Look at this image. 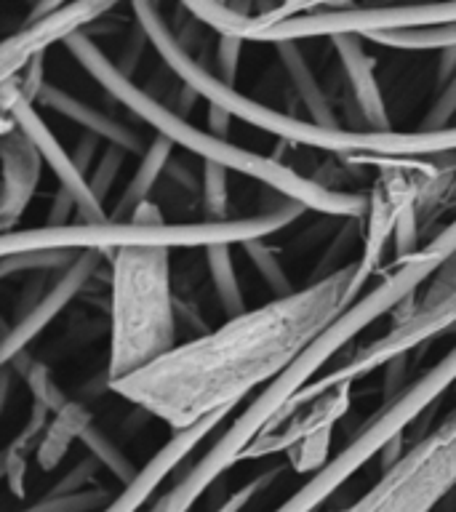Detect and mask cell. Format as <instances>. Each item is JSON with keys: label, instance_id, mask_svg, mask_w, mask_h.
I'll return each instance as SVG.
<instances>
[{"label": "cell", "instance_id": "6da1fadb", "mask_svg": "<svg viewBox=\"0 0 456 512\" xmlns=\"http://www.w3.org/2000/svg\"><path fill=\"white\" fill-rule=\"evenodd\" d=\"M366 275L350 262L302 291L227 318L219 328L107 384L120 398L158 416L174 432L190 430L219 411H232L248 392L272 384L323 331L363 299Z\"/></svg>", "mask_w": 456, "mask_h": 512}, {"label": "cell", "instance_id": "7a4b0ae2", "mask_svg": "<svg viewBox=\"0 0 456 512\" xmlns=\"http://www.w3.org/2000/svg\"><path fill=\"white\" fill-rule=\"evenodd\" d=\"M440 264H443V259H438L430 251H424V248L414 259L392 264V270L384 275L382 283L371 294H366L363 299L352 304L350 310L344 312L342 318L336 320L328 331H323L275 382L267 384L262 395L232 422L230 430L224 432L222 438L208 448V454L198 464H192L190 472L176 486L168 488L166 494L160 496L147 512H190L192 504L206 494L208 486H214V480L224 470H230L232 464L240 462L248 446L259 435L275 427L280 414L291 406V400L304 387H310L312 376L318 374L320 368L326 366L328 360L334 358L336 352L342 350L352 336H358L376 318H382L384 312L398 310L403 299L416 294V288L422 286L424 280H430V275L438 270Z\"/></svg>", "mask_w": 456, "mask_h": 512}, {"label": "cell", "instance_id": "3957f363", "mask_svg": "<svg viewBox=\"0 0 456 512\" xmlns=\"http://www.w3.org/2000/svg\"><path fill=\"white\" fill-rule=\"evenodd\" d=\"M134 16L139 27L147 32V38L160 54L168 70L182 78V83L192 86L208 104H216L243 123L262 128L267 134L278 136L283 142L304 144L315 150L339 152V155H355V158H422V155H443L456 150V126L443 131H352V128H326L318 123H307L286 112L272 110L267 104L248 99L235 88L224 86L222 80L214 78L211 72L192 59L184 46L176 40L174 30L168 27L158 6L152 3H134Z\"/></svg>", "mask_w": 456, "mask_h": 512}, {"label": "cell", "instance_id": "277c9868", "mask_svg": "<svg viewBox=\"0 0 456 512\" xmlns=\"http://www.w3.org/2000/svg\"><path fill=\"white\" fill-rule=\"evenodd\" d=\"M64 46L70 51L83 70L99 83L110 96H115L126 110L150 123L158 136H166L171 144H179L184 150H190L192 155L203 158V163H216L224 166L227 171H238L243 176H251L256 182L267 184L275 192H280L286 200L302 203L304 208L320 211V214L331 216H350L358 219L360 214L368 211V200L355 192L328 190L315 179H307L294 168L283 166L278 158H264L259 152H251L246 147L219 139L214 134L200 131L198 126H192L184 118H179L168 104L147 94L144 88H139L131 78H126L118 70V64L110 62L104 51L96 46L94 40L88 38L86 32H75L70 40H64Z\"/></svg>", "mask_w": 456, "mask_h": 512}, {"label": "cell", "instance_id": "5b68a950", "mask_svg": "<svg viewBox=\"0 0 456 512\" xmlns=\"http://www.w3.org/2000/svg\"><path fill=\"white\" fill-rule=\"evenodd\" d=\"M110 363L107 384L142 371L176 347L171 251H110Z\"/></svg>", "mask_w": 456, "mask_h": 512}, {"label": "cell", "instance_id": "8992f818", "mask_svg": "<svg viewBox=\"0 0 456 512\" xmlns=\"http://www.w3.org/2000/svg\"><path fill=\"white\" fill-rule=\"evenodd\" d=\"M302 203L283 200L278 208L248 219H224V222L190 224H67V227H32V230L6 232L0 240V256L24 254V251H120V248H211L262 240L286 224L299 219Z\"/></svg>", "mask_w": 456, "mask_h": 512}, {"label": "cell", "instance_id": "52a82bcc", "mask_svg": "<svg viewBox=\"0 0 456 512\" xmlns=\"http://www.w3.org/2000/svg\"><path fill=\"white\" fill-rule=\"evenodd\" d=\"M456 382V347L448 352L446 358L438 360L435 366L424 376H419L408 390H403L398 398L387 400L376 411L363 430L331 459L320 472H315L291 499L280 504L275 512H312L315 507L326 502L336 488L344 486L355 472L366 462H371L376 454H382V448L390 443L395 435L406 430L408 424H414L427 408L435 406V400Z\"/></svg>", "mask_w": 456, "mask_h": 512}, {"label": "cell", "instance_id": "ba28073f", "mask_svg": "<svg viewBox=\"0 0 456 512\" xmlns=\"http://www.w3.org/2000/svg\"><path fill=\"white\" fill-rule=\"evenodd\" d=\"M456 486V435L432 430L368 488L371 512H432Z\"/></svg>", "mask_w": 456, "mask_h": 512}, {"label": "cell", "instance_id": "9c48e42d", "mask_svg": "<svg viewBox=\"0 0 456 512\" xmlns=\"http://www.w3.org/2000/svg\"><path fill=\"white\" fill-rule=\"evenodd\" d=\"M456 24V3H419V6H376V8H320L312 14L294 16L288 22L270 27L259 35L262 43H296L304 38H339V35H358L374 38L384 32L419 30V27H438Z\"/></svg>", "mask_w": 456, "mask_h": 512}, {"label": "cell", "instance_id": "30bf717a", "mask_svg": "<svg viewBox=\"0 0 456 512\" xmlns=\"http://www.w3.org/2000/svg\"><path fill=\"white\" fill-rule=\"evenodd\" d=\"M0 107L3 115L14 118V123L22 128L24 134L30 136V142L38 147L40 158L46 160L48 168L54 171L59 179V187L70 192L75 203H78V224H102L107 222L104 206L96 200L88 176H83L72 160V152L64 150V144L54 136V131L43 123V118L35 110V104H30L22 94V80L16 78L0 80Z\"/></svg>", "mask_w": 456, "mask_h": 512}, {"label": "cell", "instance_id": "8fae6325", "mask_svg": "<svg viewBox=\"0 0 456 512\" xmlns=\"http://www.w3.org/2000/svg\"><path fill=\"white\" fill-rule=\"evenodd\" d=\"M112 3H67L59 6L40 22L27 24L24 30L3 40L0 46V80L16 78L27 70L35 56L46 54V48L56 40H70L75 32H83V24L96 22L99 16L110 14Z\"/></svg>", "mask_w": 456, "mask_h": 512}, {"label": "cell", "instance_id": "7c38bea8", "mask_svg": "<svg viewBox=\"0 0 456 512\" xmlns=\"http://www.w3.org/2000/svg\"><path fill=\"white\" fill-rule=\"evenodd\" d=\"M430 182V174H382L379 184L371 192L368 200V222H366V240H363V259H358L360 272L371 278L379 270L384 246L390 235H395L400 214L408 206H416L422 198L424 187Z\"/></svg>", "mask_w": 456, "mask_h": 512}, {"label": "cell", "instance_id": "4fadbf2b", "mask_svg": "<svg viewBox=\"0 0 456 512\" xmlns=\"http://www.w3.org/2000/svg\"><path fill=\"white\" fill-rule=\"evenodd\" d=\"M104 251H83L78 256V262L72 264L70 270H64L59 278L51 283L48 288V294L40 299V304L35 310L27 315L19 323H11V328L3 336V347H0V363L6 366L11 360L19 355V352H27V344L40 334V331H46L59 312L67 307V304L75 299V296L88 286V280L94 278V272L99 270V264H102Z\"/></svg>", "mask_w": 456, "mask_h": 512}, {"label": "cell", "instance_id": "5bb4252c", "mask_svg": "<svg viewBox=\"0 0 456 512\" xmlns=\"http://www.w3.org/2000/svg\"><path fill=\"white\" fill-rule=\"evenodd\" d=\"M0 155H3V192H0V224L3 235L11 232L19 216L27 211L40 182V152L30 136L16 126L14 118L3 120L0 131Z\"/></svg>", "mask_w": 456, "mask_h": 512}, {"label": "cell", "instance_id": "9a60e30c", "mask_svg": "<svg viewBox=\"0 0 456 512\" xmlns=\"http://www.w3.org/2000/svg\"><path fill=\"white\" fill-rule=\"evenodd\" d=\"M230 416V411H219V414L208 416V419H203V422H198L195 427H190V430H179L171 435V440H166L163 443V448H160L158 454L152 456L150 462L144 464L142 470L136 472V478L128 483V486H123V491H120L115 499L110 502V507L104 512H139L144 507V504L150 502V496L158 491V486L163 483V480L171 475V472L179 467V464L190 456V451L195 446H198L200 440L208 438L211 432L219 427V424L224 422Z\"/></svg>", "mask_w": 456, "mask_h": 512}, {"label": "cell", "instance_id": "2e32d148", "mask_svg": "<svg viewBox=\"0 0 456 512\" xmlns=\"http://www.w3.org/2000/svg\"><path fill=\"white\" fill-rule=\"evenodd\" d=\"M352 406V382H344L339 387H334L331 392H326L323 398H318L310 406H304L307 411L304 414H294L288 419L280 430L264 432L259 438L248 446V451L243 454L240 462H248V459H262V456L272 454H288L291 448L299 446L304 438H310L315 432L334 430V424L342 419Z\"/></svg>", "mask_w": 456, "mask_h": 512}, {"label": "cell", "instance_id": "e0dca14e", "mask_svg": "<svg viewBox=\"0 0 456 512\" xmlns=\"http://www.w3.org/2000/svg\"><path fill=\"white\" fill-rule=\"evenodd\" d=\"M48 107V110L59 112L72 123H78L86 134L99 136L102 142L112 144V147H120V150H126L128 155H144L147 152V144L139 134H136L134 128H128L126 123H120L107 112L96 110L94 104L83 102L78 96L67 94L64 88L54 86V83H46L43 91H40V99Z\"/></svg>", "mask_w": 456, "mask_h": 512}, {"label": "cell", "instance_id": "ac0fdd59", "mask_svg": "<svg viewBox=\"0 0 456 512\" xmlns=\"http://www.w3.org/2000/svg\"><path fill=\"white\" fill-rule=\"evenodd\" d=\"M331 40H334L339 62H342L347 78H350L355 104H358L360 115L368 123V131H392L390 112H387L382 88H379V80H376L374 59L366 54L358 35H339V38Z\"/></svg>", "mask_w": 456, "mask_h": 512}, {"label": "cell", "instance_id": "d6986e66", "mask_svg": "<svg viewBox=\"0 0 456 512\" xmlns=\"http://www.w3.org/2000/svg\"><path fill=\"white\" fill-rule=\"evenodd\" d=\"M275 48H278V59L283 64V70H286L288 80H291V86H294L296 96L310 110L312 123L326 128H339V120H336L334 110H331L326 91H323V86L315 78V72L307 64V59H304L302 48L296 46V43H278Z\"/></svg>", "mask_w": 456, "mask_h": 512}, {"label": "cell", "instance_id": "ffe728a7", "mask_svg": "<svg viewBox=\"0 0 456 512\" xmlns=\"http://www.w3.org/2000/svg\"><path fill=\"white\" fill-rule=\"evenodd\" d=\"M88 424H94L91 422V411H88V406L78 403V400H70L59 414L51 416V424L43 432L38 451H35V462L43 467V472L56 470L62 464L70 446L75 440H80Z\"/></svg>", "mask_w": 456, "mask_h": 512}, {"label": "cell", "instance_id": "44dd1931", "mask_svg": "<svg viewBox=\"0 0 456 512\" xmlns=\"http://www.w3.org/2000/svg\"><path fill=\"white\" fill-rule=\"evenodd\" d=\"M171 147L174 144L168 142L166 136H155L147 147V152L139 160V166H136L134 179L128 182V187L120 195L118 206H115V219L112 222H123V219H131L136 208L142 206L150 200V192L155 190V184H158L160 174H166L168 163H171Z\"/></svg>", "mask_w": 456, "mask_h": 512}, {"label": "cell", "instance_id": "7402d4cb", "mask_svg": "<svg viewBox=\"0 0 456 512\" xmlns=\"http://www.w3.org/2000/svg\"><path fill=\"white\" fill-rule=\"evenodd\" d=\"M206 267L214 283V291L222 302V310L227 318H238L246 312V299L240 288L238 272L232 264V246H211L206 248Z\"/></svg>", "mask_w": 456, "mask_h": 512}, {"label": "cell", "instance_id": "603a6c76", "mask_svg": "<svg viewBox=\"0 0 456 512\" xmlns=\"http://www.w3.org/2000/svg\"><path fill=\"white\" fill-rule=\"evenodd\" d=\"M374 43L387 48H400V51H446L456 46V24H438V27H419V30H398L374 35Z\"/></svg>", "mask_w": 456, "mask_h": 512}, {"label": "cell", "instance_id": "cb8c5ba5", "mask_svg": "<svg viewBox=\"0 0 456 512\" xmlns=\"http://www.w3.org/2000/svg\"><path fill=\"white\" fill-rule=\"evenodd\" d=\"M80 443L86 446L88 456H94L96 462L102 464L107 472H112L123 486H128V483L136 478V472L139 470L134 467V462H131V459L112 443V438H107L96 424H88L86 430H83V435H80Z\"/></svg>", "mask_w": 456, "mask_h": 512}, {"label": "cell", "instance_id": "d4e9b609", "mask_svg": "<svg viewBox=\"0 0 456 512\" xmlns=\"http://www.w3.org/2000/svg\"><path fill=\"white\" fill-rule=\"evenodd\" d=\"M80 254L83 251H59V248H51V251H24V254L0 256V275L11 278L16 272H64L78 262Z\"/></svg>", "mask_w": 456, "mask_h": 512}, {"label": "cell", "instance_id": "484cf974", "mask_svg": "<svg viewBox=\"0 0 456 512\" xmlns=\"http://www.w3.org/2000/svg\"><path fill=\"white\" fill-rule=\"evenodd\" d=\"M243 251L251 259V264L256 267V272L262 275V280L267 283L275 299H283V296H291L296 291L291 286V278H288L286 267L280 262V256L272 251L264 240H251V243H243Z\"/></svg>", "mask_w": 456, "mask_h": 512}, {"label": "cell", "instance_id": "4316f807", "mask_svg": "<svg viewBox=\"0 0 456 512\" xmlns=\"http://www.w3.org/2000/svg\"><path fill=\"white\" fill-rule=\"evenodd\" d=\"M110 491L104 488H86L78 494L64 496H43L30 507L19 512H104L110 507Z\"/></svg>", "mask_w": 456, "mask_h": 512}, {"label": "cell", "instance_id": "83f0119b", "mask_svg": "<svg viewBox=\"0 0 456 512\" xmlns=\"http://www.w3.org/2000/svg\"><path fill=\"white\" fill-rule=\"evenodd\" d=\"M230 179L227 168L216 163H203V206H206L211 222H224L227 206H230Z\"/></svg>", "mask_w": 456, "mask_h": 512}, {"label": "cell", "instance_id": "f1b7e54d", "mask_svg": "<svg viewBox=\"0 0 456 512\" xmlns=\"http://www.w3.org/2000/svg\"><path fill=\"white\" fill-rule=\"evenodd\" d=\"M24 382H27V390H30L32 400L40 403V406H46L51 414H59V411L70 403V398H67L62 392V387L56 384V379L51 376L46 363H40V360L32 363L30 374L24 376Z\"/></svg>", "mask_w": 456, "mask_h": 512}, {"label": "cell", "instance_id": "f546056e", "mask_svg": "<svg viewBox=\"0 0 456 512\" xmlns=\"http://www.w3.org/2000/svg\"><path fill=\"white\" fill-rule=\"evenodd\" d=\"M331 438H334V430L315 432L310 438H304L299 446H294L288 451V459H291V467H294L299 475L302 472H320L328 464V448H331Z\"/></svg>", "mask_w": 456, "mask_h": 512}, {"label": "cell", "instance_id": "4dcf8cb0", "mask_svg": "<svg viewBox=\"0 0 456 512\" xmlns=\"http://www.w3.org/2000/svg\"><path fill=\"white\" fill-rule=\"evenodd\" d=\"M451 296H456V251L430 275V280H427V291H424L422 302L416 304V312L432 310V307L448 302ZM414 315H411V318H414Z\"/></svg>", "mask_w": 456, "mask_h": 512}, {"label": "cell", "instance_id": "1f68e13d", "mask_svg": "<svg viewBox=\"0 0 456 512\" xmlns=\"http://www.w3.org/2000/svg\"><path fill=\"white\" fill-rule=\"evenodd\" d=\"M128 152L120 150V147H112L107 144V150L102 152V158L96 160L94 174L88 176V184H91V190H94L96 200L104 206V198H107V192L112 190V184L118 179L120 168L126 163Z\"/></svg>", "mask_w": 456, "mask_h": 512}, {"label": "cell", "instance_id": "d6a6232c", "mask_svg": "<svg viewBox=\"0 0 456 512\" xmlns=\"http://www.w3.org/2000/svg\"><path fill=\"white\" fill-rule=\"evenodd\" d=\"M102 464L96 462L94 456H86V459H80L70 472H64V478L59 483L48 488L46 496H64V494H78V491H86L88 483H94L96 470H99Z\"/></svg>", "mask_w": 456, "mask_h": 512}, {"label": "cell", "instance_id": "836d02e7", "mask_svg": "<svg viewBox=\"0 0 456 512\" xmlns=\"http://www.w3.org/2000/svg\"><path fill=\"white\" fill-rule=\"evenodd\" d=\"M280 470L278 467H272V470H264L259 472L256 478H251L246 483V486H240L235 494H230L227 499H224L219 507H216L214 512H243L246 510V504H251V499H254L256 494H262L264 488L270 486L272 480H278Z\"/></svg>", "mask_w": 456, "mask_h": 512}, {"label": "cell", "instance_id": "e575fe53", "mask_svg": "<svg viewBox=\"0 0 456 512\" xmlns=\"http://www.w3.org/2000/svg\"><path fill=\"white\" fill-rule=\"evenodd\" d=\"M456 118V78L446 86V91H440L435 104H432L427 115H424L419 131H443L451 126V120Z\"/></svg>", "mask_w": 456, "mask_h": 512}, {"label": "cell", "instance_id": "d590c367", "mask_svg": "<svg viewBox=\"0 0 456 512\" xmlns=\"http://www.w3.org/2000/svg\"><path fill=\"white\" fill-rule=\"evenodd\" d=\"M240 51H243V40L222 35L219 46H216V62H219V72H222L224 86L235 88V78H238V64H240Z\"/></svg>", "mask_w": 456, "mask_h": 512}, {"label": "cell", "instance_id": "8d00e7d4", "mask_svg": "<svg viewBox=\"0 0 456 512\" xmlns=\"http://www.w3.org/2000/svg\"><path fill=\"white\" fill-rule=\"evenodd\" d=\"M408 371H411V358L408 355H398L384 366V403L392 398H398L403 387H406Z\"/></svg>", "mask_w": 456, "mask_h": 512}, {"label": "cell", "instance_id": "74e56055", "mask_svg": "<svg viewBox=\"0 0 456 512\" xmlns=\"http://www.w3.org/2000/svg\"><path fill=\"white\" fill-rule=\"evenodd\" d=\"M72 211L78 214V203H75V198H72L70 192L64 190V187H59L54 195V203H51V211H48L46 227H67Z\"/></svg>", "mask_w": 456, "mask_h": 512}, {"label": "cell", "instance_id": "f35d334b", "mask_svg": "<svg viewBox=\"0 0 456 512\" xmlns=\"http://www.w3.org/2000/svg\"><path fill=\"white\" fill-rule=\"evenodd\" d=\"M99 144H102V139L94 134H83L78 139V144H75L72 160H75V166H78V171L83 176H86L88 171H91V166H94L96 152H99Z\"/></svg>", "mask_w": 456, "mask_h": 512}, {"label": "cell", "instance_id": "ab89813d", "mask_svg": "<svg viewBox=\"0 0 456 512\" xmlns=\"http://www.w3.org/2000/svg\"><path fill=\"white\" fill-rule=\"evenodd\" d=\"M427 251L435 256H440V259H448V256L454 254L456 251V222H451L446 227V230L440 232L438 238L432 240V243H427Z\"/></svg>", "mask_w": 456, "mask_h": 512}, {"label": "cell", "instance_id": "60d3db41", "mask_svg": "<svg viewBox=\"0 0 456 512\" xmlns=\"http://www.w3.org/2000/svg\"><path fill=\"white\" fill-rule=\"evenodd\" d=\"M174 310H176V318L182 315L184 318V326L192 328V331H198V336L208 334V326H206V320H203V315L198 312V307L195 304H187L184 299H176L174 302Z\"/></svg>", "mask_w": 456, "mask_h": 512}, {"label": "cell", "instance_id": "b9f144b4", "mask_svg": "<svg viewBox=\"0 0 456 512\" xmlns=\"http://www.w3.org/2000/svg\"><path fill=\"white\" fill-rule=\"evenodd\" d=\"M456 78V46L440 51V62H438V94L446 91V86Z\"/></svg>", "mask_w": 456, "mask_h": 512}, {"label": "cell", "instance_id": "7bdbcfd3", "mask_svg": "<svg viewBox=\"0 0 456 512\" xmlns=\"http://www.w3.org/2000/svg\"><path fill=\"white\" fill-rule=\"evenodd\" d=\"M403 446H406V438H403V432H400V435H395V438L382 448V472H390L392 467L406 456Z\"/></svg>", "mask_w": 456, "mask_h": 512}, {"label": "cell", "instance_id": "ee69618b", "mask_svg": "<svg viewBox=\"0 0 456 512\" xmlns=\"http://www.w3.org/2000/svg\"><path fill=\"white\" fill-rule=\"evenodd\" d=\"M230 120V112L222 110V107H216V104H208V126H211L214 136L224 139V134L230 131Z\"/></svg>", "mask_w": 456, "mask_h": 512}, {"label": "cell", "instance_id": "f6af8a7d", "mask_svg": "<svg viewBox=\"0 0 456 512\" xmlns=\"http://www.w3.org/2000/svg\"><path fill=\"white\" fill-rule=\"evenodd\" d=\"M128 222H134V224H166V222H163V214H160V208L155 206V203H150V200L136 208Z\"/></svg>", "mask_w": 456, "mask_h": 512}, {"label": "cell", "instance_id": "bcb514c9", "mask_svg": "<svg viewBox=\"0 0 456 512\" xmlns=\"http://www.w3.org/2000/svg\"><path fill=\"white\" fill-rule=\"evenodd\" d=\"M166 174L171 176V182L182 184V187L187 192H192V190H195V187H198V182H195V176H192L190 171H187V168L182 166V163H176V160H171V163H168Z\"/></svg>", "mask_w": 456, "mask_h": 512}, {"label": "cell", "instance_id": "7dc6e473", "mask_svg": "<svg viewBox=\"0 0 456 512\" xmlns=\"http://www.w3.org/2000/svg\"><path fill=\"white\" fill-rule=\"evenodd\" d=\"M371 507H374V502H371V496L363 494L358 499V502H352L350 507H344V510H336V512H371Z\"/></svg>", "mask_w": 456, "mask_h": 512}]
</instances>
